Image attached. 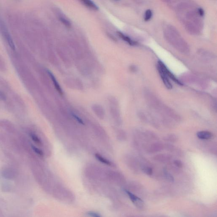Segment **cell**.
<instances>
[{
	"label": "cell",
	"instance_id": "cell-1",
	"mask_svg": "<svg viewBox=\"0 0 217 217\" xmlns=\"http://www.w3.org/2000/svg\"><path fill=\"white\" fill-rule=\"evenodd\" d=\"M164 36L169 44L180 52L184 54L189 52L188 44L173 26L169 25L165 28Z\"/></svg>",
	"mask_w": 217,
	"mask_h": 217
},
{
	"label": "cell",
	"instance_id": "cell-2",
	"mask_svg": "<svg viewBox=\"0 0 217 217\" xmlns=\"http://www.w3.org/2000/svg\"><path fill=\"white\" fill-rule=\"evenodd\" d=\"M0 32L2 33L3 36L4 37V38L6 39L11 49L12 50H15V46L13 40L11 38L8 31L7 29L6 26L1 20H0Z\"/></svg>",
	"mask_w": 217,
	"mask_h": 217
},
{
	"label": "cell",
	"instance_id": "cell-3",
	"mask_svg": "<svg viewBox=\"0 0 217 217\" xmlns=\"http://www.w3.org/2000/svg\"><path fill=\"white\" fill-rule=\"evenodd\" d=\"M125 192L129 196L130 199L138 209L141 210H143L145 207V203L141 198H139L128 190H125Z\"/></svg>",
	"mask_w": 217,
	"mask_h": 217
},
{
	"label": "cell",
	"instance_id": "cell-4",
	"mask_svg": "<svg viewBox=\"0 0 217 217\" xmlns=\"http://www.w3.org/2000/svg\"><path fill=\"white\" fill-rule=\"evenodd\" d=\"M157 69L165 87L168 89H171L172 85L170 81L169 78L167 76L160 64L158 63H157Z\"/></svg>",
	"mask_w": 217,
	"mask_h": 217
},
{
	"label": "cell",
	"instance_id": "cell-5",
	"mask_svg": "<svg viewBox=\"0 0 217 217\" xmlns=\"http://www.w3.org/2000/svg\"><path fill=\"white\" fill-rule=\"evenodd\" d=\"M158 63L160 64L162 67L163 69L164 72H165V73H166L167 76L168 77L169 79H171V80L174 81L178 85H183L182 83H181V81H179V80L174 76V75L168 69L167 67L165 66V64H164L160 60L158 61Z\"/></svg>",
	"mask_w": 217,
	"mask_h": 217
},
{
	"label": "cell",
	"instance_id": "cell-6",
	"mask_svg": "<svg viewBox=\"0 0 217 217\" xmlns=\"http://www.w3.org/2000/svg\"><path fill=\"white\" fill-rule=\"evenodd\" d=\"M164 149V145L159 142H155L150 145L148 147L147 150L149 152L154 153L160 152Z\"/></svg>",
	"mask_w": 217,
	"mask_h": 217
},
{
	"label": "cell",
	"instance_id": "cell-7",
	"mask_svg": "<svg viewBox=\"0 0 217 217\" xmlns=\"http://www.w3.org/2000/svg\"><path fill=\"white\" fill-rule=\"evenodd\" d=\"M172 157L168 154H159L156 155L153 157L154 160L158 162L167 163L171 160Z\"/></svg>",
	"mask_w": 217,
	"mask_h": 217
},
{
	"label": "cell",
	"instance_id": "cell-8",
	"mask_svg": "<svg viewBox=\"0 0 217 217\" xmlns=\"http://www.w3.org/2000/svg\"><path fill=\"white\" fill-rule=\"evenodd\" d=\"M197 136L200 139L209 140L212 137L213 135L210 132L202 131L198 132L197 133Z\"/></svg>",
	"mask_w": 217,
	"mask_h": 217
},
{
	"label": "cell",
	"instance_id": "cell-9",
	"mask_svg": "<svg viewBox=\"0 0 217 217\" xmlns=\"http://www.w3.org/2000/svg\"><path fill=\"white\" fill-rule=\"evenodd\" d=\"M87 7L93 10L97 11L98 10V7L91 0H80Z\"/></svg>",
	"mask_w": 217,
	"mask_h": 217
},
{
	"label": "cell",
	"instance_id": "cell-10",
	"mask_svg": "<svg viewBox=\"0 0 217 217\" xmlns=\"http://www.w3.org/2000/svg\"><path fill=\"white\" fill-rule=\"evenodd\" d=\"M118 36L120 37L122 40H123L125 42H127L128 44L130 46H135L137 44V42L135 41H133L128 36H126L125 34H123L120 32H118Z\"/></svg>",
	"mask_w": 217,
	"mask_h": 217
},
{
	"label": "cell",
	"instance_id": "cell-11",
	"mask_svg": "<svg viewBox=\"0 0 217 217\" xmlns=\"http://www.w3.org/2000/svg\"><path fill=\"white\" fill-rule=\"evenodd\" d=\"M48 74H49V76H50V78H51V80L54 83V86L56 89L58 91L59 93L61 94H63V91H62L61 88H60V86L59 84L58 81H57V80H56V78H55L54 76V75L52 74V73H51L50 71H48Z\"/></svg>",
	"mask_w": 217,
	"mask_h": 217
},
{
	"label": "cell",
	"instance_id": "cell-12",
	"mask_svg": "<svg viewBox=\"0 0 217 217\" xmlns=\"http://www.w3.org/2000/svg\"><path fill=\"white\" fill-rule=\"evenodd\" d=\"M179 137L177 135L175 134H169L164 138V140L168 143H174L178 141Z\"/></svg>",
	"mask_w": 217,
	"mask_h": 217
},
{
	"label": "cell",
	"instance_id": "cell-13",
	"mask_svg": "<svg viewBox=\"0 0 217 217\" xmlns=\"http://www.w3.org/2000/svg\"><path fill=\"white\" fill-rule=\"evenodd\" d=\"M141 170L145 173L148 175H151L153 173V169L151 167L147 165H142L141 166Z\"/></svg>",
	"mask_w": 217,
	"mask_h": 217
},
{
	"label": "cell",
	"instance_id": "cell-14",
	"mask_svg": "<svg viewBox=\"0 0 217 217\" xmlns=\"http://www.w3.org/2000/svg\"><path fill=\"white\" fill-rule=\"evenodd\" d=\"M95 157H96V159H98L101 163H103L105 164L106 165H111L112 163L108 160L107 159H106L105 158H104L102 157L100 155L98 154H96L95 155Z\"/></svg>",
	"mask_w": 217,
	"mask_h": 217
},
{
	"label": "cell",
	"instance_id": "cell-15",
	"mask_svg": "<svg viewBox=\"0 0 217 217\" xmlns=\"http://www.w3.org/2000/svg\"><path fill=\"white\" fill-rule=\"evenodd\" d=\"M164 145V149L169 152L175 153L176 151L177 148H176L173 145L169 144V143H166Z\"/></svg>",
	"mask_w": 217,
	"mask_h": 217
},
{
	"label": "cell",
	"instance_id": "cell-16",
	"mask_svg": "<svg viewBox=\"0 0 217 217\" xmlns=\"http://www.w3.org/2000/svg\"><path fill=\"white\" fill-rule=\"evenodd\" d=\"M164 174L165 178L167 179L168 181L171 182H173L174 181V179L173 176H172L170 173H169L168 171H167V170L165 169L164 170Z\"/></svg>",
	"mask_w": 217,
	"mask_h": 217
},
{
	"label": "cell",
	"instance_id": "cell-17",
	"mask_svg": "<svg viewBox=\"0 0 217 217\" xmlns=\"http://www.w3.org/2000/svg\"><path fill=\"white\" fill-rule=\"evenodd\" d=\"M152 11L151 10H148L145 11L144 15V20L145 21H148L152 18Z\"/></svg>",
	"mask_w": 217,
	"mask_h": 217
},
{
	"label": "cell",
	"instance_id": "cell-18",
	"mask_svg": "<svg viewBox=\"0 0 217 217\" xmlns=\"http://www.w3.org/2000/svg\"><path fill=\"white\" fill-rule=\"evenodd\" d=\"M30 135L31 138L35 143H37V144L39 145L41 144L42 143H41V140L39 139V138L36 135L33 134V133H31Z\"/></svg>",
	"mask_w": 217,
	"mask_h": 217
},
{
	"label": "cell",
	"instance_id": "cell-19",
	"mask_svg": "<svg viewBox=\"0 0 217 217\" xmlns=\"http://www.w3.org/2000/svg\"><path fill=\"white\" fill-rule=\"evenodd\" d=\"M32 149H33V151H34L36 154H37L38 155L41 156H43L44 155L43 154V151L41 149H38V148L34 146V145H32Z\"/></svg>",
	"mask_w": 217,
	"mask_h": 217
},
{
	"label": "cell",
	"instance_id": "cell-20",
	"mask_svg": "<svg viewBox=\"0 0 217 217\" xmlns=\"http://www.w3.org/2000/svg\"><path fill=\"white\" fill-rule=\"evenodd\" d=\"M60 21L65 26L67 27H71V24L70 22L68 20L63 18H60Z\"/></svg>",
	"mask_w": 217,
	"mask_h": 217
},
{
	"label": "cell",
	"instance_id": "cell-21",
	"mask_svg": "<svg viewBox=\"0 0 217 217\" xmlns=\"http://www.w3.org/2000/svg\"><path fill=\"white\" fill-rule=\"evenodd\" d=\"M174 164L176 166L179 168H181L183 167V163L180 160H175L174 161Z\"/></svg>",
	"mask_w": 217,
	"mask_h": 217
},
{
	"label": "cell",
	"instance_id": "cell-22",
	"mask_svg": "<svg viewBox=\"0 0 217 217\" xmlns=\"http://www.w3.org/2000/svg\"><path fill=\"white\" fill-rule=\"evenodd\" d=\"M87 215L93 217H101L102 216L98 213L93 212H89L87 213Z\"/></svg>",
	"mask_w": 217,
	"mask_h": 217
},
{
	"label": "cell",
	"instance_id": "cell-23",
	"mask_svg": "<svg viewBox=\"0 0 217 217\" xmlns=\"http://www.w3.org/2000/svg\"><path fill=\"white\" fill-rule=\"evenodd\" d=\"M72 115L73 117V118H75L79 123L81 124L84 125L85 123L84 121H83L78 116L72 113Z\"/></svg>",
	"mask_w": 217,
	"mask_h": 217
},
{
	"label": "cell",
	"instance_id": "cell-24",
	"mask_svg": "<svg viewBox=\"0 0 217 217\" xmlns=\"http://www.w3.org/2000/svg\"><path fill=\"white\" fill-rule=\"evenodd\" d=\"M197 12H198V14L201 17L204 16V11L201 8H198L197 9Z\"/></svg>",
	"mask_w": 217,
	"mask_h": 217
}]
</instances>
